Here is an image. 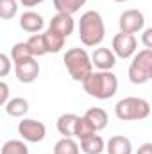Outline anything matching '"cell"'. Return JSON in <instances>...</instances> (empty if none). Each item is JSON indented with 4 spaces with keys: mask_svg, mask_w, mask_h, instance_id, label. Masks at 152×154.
Segmentation results:
<instances>
[{
    "mask_svg": "<svg viewBox=\"0 0 152 154\" xmlns=\"http://www.w3.org/2000/svg\"><path fill=\"white\" fill-rule=\"evenodd\" d=\"M82 116H84V120L90 124V127L95 133L106 129L108 127V122H109V116L106 113V109H102V108H90Z\"/></svg>",
    "mask_w": 152,
    "mask_h": 154,
    "instance_id": "obj_13",
    "label": "cell"
},
{
    "mask_svg": "<svg viewBox=\"0 0 152 154\" xmlns=\"http://www.w3.org/2000/svg\"><path fill=\"white\" fill-rule=\"evenodd\" d=\"M79 39L84 47H99L106 36V25L99 11H86L79 20Z\"/></svg>",
    "mask_w": 152,
    "mask_h": 154,
    "instance_id": "obj_2",
    "label": "cell"
},
{
    "mask_svg": "<svg viewBox=\"0 0 152 154\" xmlns=\"http://www.w3.org/2000/svg\"><path fill=\"white\" fill-rule=\"evenodd\" d=\"M136 154H152V143H149V142L143 143V145L138 149V152Z\"/></svg>",
    "mask_w": 152,
    "mask_h": 154,
    "instance_id": "obj_30",
    "label": "cell"
},
{
    "mask_svg": "<svg viewBox=\"0 0 152 154\" xmlns=\"http://www.w3.org/2000/svg\"><path fill=\"white\" fill-rule=\"evenodd\" d=\"M45 0H20V4L23 5V7H29V9H32V7H36L39 4H43Z\"/></svg>",
    "mask_w": 152,
    "mask_h": 154,
    "instance_id": "obj_29",
    "label": "cell"
},
{
    "mask_svg": "<svg viewBox=\"0 0 152 154\" xmlns=\"http://www.w3.org/2000/svg\"><path fill=\"white\" fill-rule=\"evenodd\" d=\"M93 133H95V131L90 127V124L84 120V116H79L77 125H75V138L82 140V138H86V136H90V134H93Z\"/></svg>",
    "mask_w": 152,
    "mask_h": 154,
    "instance_id": "obj_25",
    "label": "cell"
},
{
    "mask_svg": "<svg viewBox=\"0 0 152 154\" xmlns=\"http://www.w3.org/2000/svg\"><path fill=\"white\" fill-rule=\"evenodd\" d=\"M118 25H120V32L136 34L145 29V14L140 9H127L120 14Z\"/></svg>",
    "mask_w": 152,
    "mask_h": 154,
    "instance_id": "obj_7",
    "label": "cell"
},
{
    "mask_svg": "<svg viewBox=\"0 0 152 154\" xmlns=\"http://www.w3.org/2000/svg\"><path fill=\"white\" fill-rule=\"evenodd\" d=\"M114 2H120V4H123V2H129V0H114Z\"/></svg>",
    "mask_w": 152,
    "mask_h": 154,
    "instance_id": "obj_31",
    "label": "cell"
},
{
    "mask_svg": "<svg viewBox=\"0 0 152 154\" xmlns=\"http://www.w3.org/2000/svg\"><path fill=\"white\" fill-rule=\"evenodd\" d=\"M41 36H43V43H45V50H47V54H57V52L63 50L66 39L63 38V36H59L57 32L47 29Z\"/></svg>",
    "mask_w": 152,
    "mask_h": 154,
    "instance_id": "obj_17",
    "label": "cell"
},
{
    "mask_svg": "<svg viewBox=\"0 0 152 154\" xmlns=\"http://www.w3.org/2000/svg\"><path fill=\"white\" fill-rule=\"evenodd\" d=\"M5 113L9 116H14V118H20V116H25L29 113V102L22 97H14V99H9L5 104Z\"/></svg>",
    "mask_w": 152,
    "mask_h": 154,
    "instance_id": "obj_18",
    "label": "cell"
},
{
    "mask_svg": "<svg viewBox=\"0 0 152 154\" xmlns=\"http://www.w3.org/2000/svg\"><path fill=\"white\" fill-rule=\"evenodd\" d=\"M82 88L90 97L99 99V100H108V99L114 97V93L118 90V79L111 70L91 72L82 81Z\"/></svg>",
    "mask_w": 152,
    "mask_h": 154,
    "instance_id": "obj_1",
    "label": "cell"
},
{
    "mask_svg": "<svg viewBox=\"0 0 152 154\" xmlns=\"http://www.w3.org/2000/svg\"><path fill=\"white\" fill-rule=\"evenodd\" d=\"M84 4H86V0H54L56 11L63 13V14H70V16H74Z\"/></svg>",
    "mask_w": 152,
    "mask_h": 154,
    "instance_id": "obj_19",
    "label": "cell"
},
{
    "mask_svg": "<svg viewBox=\"0 0 152 154\" xmlns=\"http://www.w3.org/2000/svg\"><path fill=\"white\" fill-rule=\"evenodd\" d=\"M48 29L54 31V32H57L59 36H63V38L66 39L70 34H74V31H75V20L70 14L57 13L56 16H52L50 23H48Z\"/></svg>",
    "mask_w": 152,
    "mask_h": 154,
    "instance_id": "obj_10",
    "label": "cell"
},
{
    "mask_svg": "<svg viewBox=\"0 0 152 154\" xmlns=\"http://www.w3.org/2000/svg\"><path fill=\"white\" fill-rule=\"evenodd\" d=\"M0 154H29V149L23 140H7L2 145Z\"/></svg>",
    "mask_w": 152,
    "mask_h": 154,
    "instance_id": "obj_22",
    "label": "cell"
},
{
    "mask_svg": "<svg viewBox=\"0 0 152 154\" xmlns=\"http://www.w3.org/2000/svg\"><path fill=\"white\" fill-rule=\"evenodd\" d=\"M54 154H81L79 149V143H77L74 138H61L56 142L54 145Z\"/></svg>",
    "mask_w": 152,
    "mask_h": 154,
    "instance_id": "obj_20",
    "label": "cell"
},
{
    "mask_svg": "<svg viewBox=\"0 0 152 154\" xmlns=\"http://www.w3.org/2000/svg\"><path fill=\"white\" fill-rule=\"evenodd\" d=\"M25 45H27V48L31 50L32 57H41V56L47 54L45 43H43V36H41V34H32L31 38L25 41Z\"/></svg>",
    "mask_w": 152,
    "mask_h": 154,
    "instance_id": "obj_21",
    "label": "cell"
},
{
    "mask_svg": "<svg viewBox=\"0 0 152 154\" xmlns=\"http://www.w3.org/2000/svg\"><path fill=\"white\" fill-rule=\"evenodd\" d=\"M136 47H138V39L134 34H127V32H118L113 38L111 50L116 57L120 59H129L136 54Z\"/></svg>",
    "mask_w": 152,
    "mask_h": 154,
    "instance_id": "obj_8",
    "label": "cell"
},
{
    "mask_svg": "<svg viewBox=\"0 0 152 154\" xmlns=\"http://www.w3.org/2000/svg\"><path fill=\"white\" fill-rule=\"evenodd\" d=\"M11 68H13V61H11V57H9L7 54H2V52H0V77L9 75Z\"/></svg>",
    "mask_w": 152,
    "mask_h": 154,
    "instance_id": "obj_26",
    "label": "cell"
},
{
    "mask_svg": "<svg viewBox=\"0 0 152 154\" xmlns=\"http://www.w3.org/2000/svg\"><path fill=\"white\" fill-rule=\"evenodd\" d=\"M141 43H143V47H145V48H150V50H152V29H150V27L143 29V34H141Z\"/></svg>",
    "mask_w": 152,
    "mask_h": 154,
    "instance_id": "obj_27",
    "label": "cell"
},
{
    "mask_svg": "<svg viewBox=\"0 0 152 154\" xmlns=\"http://www.w3.org/2000/svg\"><path fill=\"white\" fill-rule=\"evenodd\" d=\"M14 74L20 82L31 84L39 75V63L36 61V57H29V59L20 61V63H14Z\"/></svg>",
    "mask_w": 152,
    "mask_h": 154,
    "instance_id": "obj_9",
    "label": "cell"
},
{
    "mask_svg": "<svg viewBox=\"0 0 152 154\" xmlns=\"http://www.w3.org/2000/svg\"><path fill=\"white\" fill-rule=\"evenodd\" d=\"M18 13V0H0V18L11 20Z\"/></svg>",
    "mask_w": 152,
    "mask_h": 154,
    "instance_id": "obj_24",
    "label": "cell"
},
{
    "mask_svg": "<svg viewBox=\"0 0 152 154\" xmlns=\"http://www.w3.org/2000/svg\"><path fill=\"white\" fill-rule=\"evenodd\" d=\"M79 149L84 154H100L106 149V143H104L102 136H99L97 133H93V134H90V136H86V138L81 140Z\"/></svg>",
    "mask_w": 152,
    "mask_h": 154,
    "instance_id": "obj_15",
    "label": "cell"
},
{
    "mask_svg": "<svg viewBox=\"0 0 152 154\" xmlns=\"http://www.w3.org/2000/svg\"><path fill=\"white\" fill-rule=\"evenodd\" d=\"M63 63H65V66H66L70 77L74 81H79V82H82L86 77L93 72V65H91L90 54L84 48H79V47L68 48L65 52Z\"/></svg>",
    "mask_w": 152,
    "mask_h": 154,
    "instance_id": "obj_3",
    "label": "cell"
},
{
    "mask_svg": "<svg viewBox=\"0 0 152 154\" xmlns=\"http://www.w3.org/2000/svg\"><path fill=\"white\" fill-rule=\"evenodd\" d=\"M7 100H9V86L4 81H0V106H4Z\"/></svg>",
    "mask_w": 152,
    "mask_h": 154,
    "instance_id": "obj_28",
    "label": "cell"
},
{
    "mask_svg": "<svg viewBox=\"0 0 152 154\" xmlns=\"http://www.w3.org/2000/svg\"><path fill=\"white\" fill-rule=\"evenodd\" d=\"M18 134L23 138V142L29 143H39L47 136V127L43 122L34 118H23L18 124Z\"/></svg>",
    "mask_w": 152,
    "mask_h": 154,
    "instance_id": "obj_6",
    "label": "cell"
},
{
    "mask_svg": "<svg viewBox=\"0 0 152 154\" xmlns=\"http://www.w3.org/2000/svg\"><path fill=\"white\" fill-rule=\"evenodd\" d=\"M152 77V50L143 48L132 56L129 65V81L132 84H145Z\"/></svg>",
    "mask_w": 152,
    "mask_h": 154,
    "instance_id": "obj_5",
    "label": "cell"
},
{
    "mask_svg": "<svg viewBox=\"0 0 152 154\" xmlns=\"http://www.w3.org/2000/svg\"><path fill=\"white\" fill-rule=\"evenodd\" d=\"M9 57H11V61H13V65H14V63H20V61H23V59L32 57V54H31V50L27 48V45H25L23 41H20V43H14V45H13Z\"/></svg>",
    "mask_w": 152,
    "mask_h": 154,
    "instance_id": "obj_23",
    "label": "cell"
},
{
    "mask_svg": "<svg viewBox=\"0 0 152 154\" xmlns=\"http://www.w3.org/2000/svg\"><path fill=\"white\" fill-rule=\"evenodd\" d=\"M20 27L25 31V32H31V34H36L39 32L43 27H45V18L36 13V11H25L22 16H20Z\"/></svg>",
    "mask_w": 152,
    "mask_h": 154,
    "instance_id": "obj_12",
    "label": "cell"
},
{
    "mask_svg": "<svg viewBox=\"0 0 152 154\" xmlns=\"http://www.w3.org/2000/svg\"><path fill=\"white\" fill-rule=\"evenodd\" d=\"M104 151L109 154H132V143L127 136H111Z\"/></svg>",
    "mask_w": 152,
    "mask_h": 154,
    "instance_id": "obj_16",
    "label": "cell"
},
{
    "mask_svg": "<svg viewBox=\"0 0 152 154\" xmlns=\"http://www.w3.org/2000/svg\"><path fill=\"white\" fill-rule=\"evenodd\" d=\"M79 115L75 113H63L57 118V131L59 134H63L65 138H75V125Z\"/></svg>",
    "mask_w": 152,
    "mask_h": 154,
    "instance_id": "obj_14",
    "label": "cell"
},
{
    "mask_svg": "<svg viewBox=\"0 0 152 154\" xmlns=\"http://www.w3.org/2000/svg\"><path fill=\"white\" fill-rule=\"evenodd\" d=\"M114 115L118 120L131 122V120H145L150 115L149 100L141 97H123L114 106Z\"/></svg>",
    "mask_w": 152,
    "mask_h": 154,
    "instance_id": "obj_4",
    "label": "cell"
},
{
    "mask_svg": "<svg viewBox=\"0 0 152 154\" xmlns=\"http://www.w3.org/2000/svg\"><path fill=\"white\" fill-rule=\"evenodd\" d=\"M90 59H91L93 68H97V70H111L116 65V56L113 54V50L108 48V47L95 48L93 54L90 56Z\"/></svg>",
    "mask_w": 152,
    "mask_h": 154,
    "instance_id": "obj_11",
    "label": "cell"
}]
</instances>
